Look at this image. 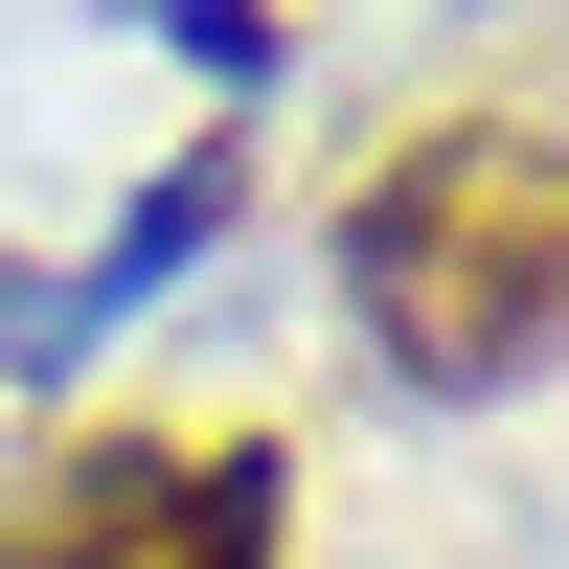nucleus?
<instances>
[{
	"instance_id": "nucleus-1",
	"label": "nucleus",
	"mask_w": 569,
	"mask_h": 569,
	"mask_svg": "<svg viewBox=\"0 0 569 569\" xmlns=\"http://www.w3.org/2000/svg\"><path fill=\"white\" fill-rule=\"evenodd\" d=\"M342 319L410 388H547L569 365V137L547 114H433L342 182Z\"/></svg>"
},
{
	"instance_id": "nucleus-2",
	"label": "nucleus",
	"mask_w": 569,
	"mask_h": 569,
	"mask_svg": "<svg viewBox=\"0 0 569 569\" xmlns=\"http://www.w3.org/2000/svg\"><path fill=\"white\" fill-rule=\"evenodd\" d=\"M297 456L273 433H69L0 501V569H273Z\"/></svg>"
}]
</instances>
